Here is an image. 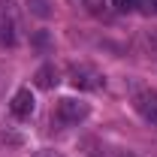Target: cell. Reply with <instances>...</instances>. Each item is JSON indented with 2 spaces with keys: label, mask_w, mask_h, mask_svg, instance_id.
I'll use <instances>...</instances> for the list:
<instances>
[{
  "label": "cell",
  "mask_w": 157,
  "mask_h": 157,
  "mask_svg": "<svg viewBox=\"0 0 157 157\" xmlns=\"http://www.w3.org/2000/svg\"><path fill=\"white\" fill-rule=\"evenodd\" d=\"M33 82H36V88H42V91H52L58 85V70L52 63H42L36 70V76H33Z\"/></svg>",
  "instance_id": "5b68a950"
},
{
  "label": "cell",
  "mask_w": 157,
  "mask_h": 157,
  "mask_svg": "<svg viewBox=\"0 0 157 157\" xmlns=\"http://www.w3.org/2000/svg\"><path fill=\"white\" fill-rule=\"evenodd\" d=\"M88 6H91V9H94V12H97L100 6H103V0H88Z\"/></svg>",
  "instance_id": "8fae6325"
},
{
  "label": "cell",
  "mask_w": 157,
  "mask_h": 157,
  "mask_svg": "<svg viewBox=\"0 0 157 157\" xmlns=\"http://www.w3.org/2000/svg\"><path fill=\"white\" fill-rule=\"evenodd\" d=\"M133 106H136V112L145 118V121H157V91L154 88L139 91L136 97H133Z\"/></svg>",
  "instance_id": "3957f363"
},
{
  "label": "cell",
  "mask_w": 157,
  "mask_h": 157,
  "mask_svg": "<svg viewBox=\"0 0 157 157\" xmlns=\"http://www.w3.org/2000/svg\"><path fill=\"white\" fill-rule=\"evenodd\" d=\"M112 3H115L118 9H133V6H136L139 0H112Z\"/></svg>",
  "instance_id": "9c48e42d"
},
{
  "label": "cell",
  "mask_w": 157,
  "mask_h": 157,
  "mask_svg": "<svg viewBox=\"0 0 157 157\" xmlns=\"http://www.w3.org/2000/svg\"><path fill=\"white\" fill-rule=\"evenodd\" d=\"M0 45H15V21L0 15Z\"/></svg>",
  "instance_id": "8992f818"
},
{
  "label": "cell",
  "mask_w": 157,
  "mask_h": 157,
  "mask_svg": "<svg viewBox=\"0 0 157 157\" xmlns=\"http://www.w3.org/2000/svg\"><path fill=\"white\" fill-rule=\"evenodd\" d=\"M30 157H58L55 151H48V148H42V151H36V154H30Z\"/></svg>",
  "instance_id": "30bf717a"
},
{
  "label": "cell",
  "mask_w": 157,
  "mask_h": 157,
  "mask_svg": "<svg viewBox=\"0 0 157 157\" xmlns=\"http://www.w3.org/2000/svg\"><path fill=\"white\" fill-rule=\"evenodd\" d=\"M48 6H52L48 0H27V9H30L36 18H48V15H52V9H48Z\"/></svg>",
  "instance_id": "52a82bcc"
},
{
  "label": "cell",
  "mask_w": 157,
  "mask_h": 157,
  "mask_svg": "<svg viewBox=\"0 0 157 157\" xmlns=\"http://www.w3.org/2000/svg\"><path fill=\"white\" fill-rule=\"evenodd\" d=\"M55 115H58L60 124H78V121H85V118L91 115V106H88V103H82V100L63 97V100H58Z\"/></svg>",
  "instance_id": "6da1fadb"
},
{
  "label": "cell",
  "mask_w": 157,
  "mask_h": 157,
  "mask_svg": "<svg viewBox=\"0 0 157 157\" xmlns=\"http://www.w3.org/2000/svg\"><path fill=\"white\" fill-rule=\"evenodd\" d=\"M145 45H148V52H151V55H157V30L145 36Z\"/></svg>",
  "instance_id": "ba28073f"
},
{
  "label": "cell",
  "mask_w": 157,
  "mask_h": 157,
  "mask_svg": "<svg viewBox=\"0 0 157 157\" xmlns=\"http://www.w3.org/2000/svg\"><path fill=\"white\" fill-rule=\"evenodd\" d=\"M9 109H12L15 118H30L33 115V94H30V88H18V91L12 94Z\"/></svg>",
  "instance_id": "277c9868"
},
{
  "label": "cell",
  "mask_w": 157,
  "mask_h": 157,
  "mask_svg": "<svg viewBox=\"0 0 157 157\" xmlns=\"http://www.w3.org/2000/svg\"><path fill=\"white\" fill-rule=\"evenodd\" d=\"M151 6H154V9H157V0H151Z\"/></svg>",
  "instance_id": "7c38bea8"
},
{
  "label": "cell",
  "mask_w": 157,
  "mask_h": 157,
  "mask_svg": "<svg viewBox=\"0 0 157 157\" xmlns=\"http://www.w3.org/2000/svg\"><path fill=\"white\" fill-rule=\"evenodd\" d=\"M70 82L78 91H100L103 88V76L94 67H88V63H73L70 67Z\"/></svg>",
  "instance_id": "7a4b0ae2"
}]
</instances>
